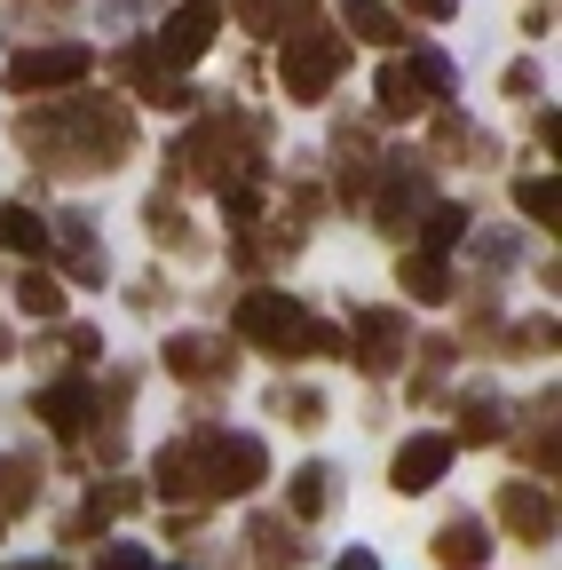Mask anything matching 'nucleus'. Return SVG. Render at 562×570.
I'll return each instance as SVG.
<instances>
[{"instance_id": "1", "label": "nucleus", "mask_w": 562, "mask_h": 570, "mask_svg": "<svg viewBox=\"0 0 562 570\" xmlns=\"http://www.w3.org/2000/svg\"><path fill=\"white\" fill-rule=\"evenodd\" d=\"M24 151H40L48 175H111L135 151V111L119 96H72V104H48L24 111Z\"/></svg>"}, {"instance_id": "2", "label": "nucleus", "mask_w": 562, "mask_h": 570, "mask_svg": "<svg viewBox=\"0 0 562 570\" xmlns=\"http://www.w3.org/2000/svg\"><path fill=\"white\" fill-rule=\"evenodd\" d=\"M159 491L167 499H246L262 475H269V452L262 436H230V428H190V436H175L159 460H151Z\"/></svg>"}, {"instance_id": "3", "label": "nucleus", "mask_w": 562, "mask_h": 570, "mask_svg": "<svg viewBox=\"0 0 562 570\" xmlns=\"http://www.w3.org/2000/svg\"><path fill=\"white\" fill-rule=\"evenodd\" d=\"M262 151H269V127L262 119H238V111H215L198 119L175 151H167V175L175 183H230V175H262Z\"/></svg>"}, {"instance_id": "4", "label": "nucleus", "mask_w": 562, "mask_h": 570, "mask_svg": "<svg viewBox=\"0 0 562 570\" xmlns=\"http://www.w3.org/2000/svg\"><path fill=\"white\" fill-rule=\"evenodd\" d=\"M230 333L238 341H254V348H269V356H294V348H317V356H341V333L333 325H317L294 294H238V309H230Z\"/></svg>"}, {"instance_id": "5", "label": "nucleus", "mask_w": 562, "mask_h": 570, "mask_svg": "<svg viewBox=\"0 0 562 570\" xmlns=\"http://www.w3.org/2000/svg\"><path fill=\"white\" fill-rule=\"evenodd\" d=\"M373 96H381V119H420V111L452 104V63H444L436 48L388 56V63H381V80H373Z\"/></svg>"}, {"instance_id": "6", "label": "nucleus", "mask_w": 562, "mask_h": 570, "mask_svg": "<svg viewBox=\"0 0 562 570\" xmlns=\"http://www.w3.org/2000/svg\"><path fill=\"white\" fill-rule=\"evenodd\" d=\"M341 356L357 373H373V381H388L404 356H412V317L404 309H388V302H373V309H348V341H341Z\"/></svg>"}, {"instance_id": "7", "label": "nucleus", "mask_w": 562, "mask_h": 570, "mask_svg": "<svg viewBox=\"0 0 562 570\" xmlns=\"http://www.w3.org/2000/svg\"><path fill=\"white\" fill-rule=\"evenodd\" d=\"M341 63H348V40H341V32H325V24H294L286 56H277V80H286L294 104H317V96L341 80Z\"/></svg>"}, {"instance_id": "8", "label": "nucleus", "mask_w": 562, "mask_h": 570, "mask_svg": "<svg viewBox=\"0 0 562 570\" xmlns=\"http://www.w3.org/2000/svg\"><path fill=\"white\" fill-rule=\"evenodd\" d=\"M373 183H381V190H365V198H373V223H381L388 238H404L412 214L428 206V190H436V167L420 159V151H388V159L373 167Z\"/></svg>"}, {"instance_id": "9", "label": "nucleus", "mask_w": 562, "mask_h": 570, "mask_svg": "<svg viewBox=\"0 0 562 570\" xmlns=\"http://www.w3.org/2000/svg\"><path fill=\"white\" fill-rule=\"evenodd\" d=\"M215 24H223V0H183V9L159 24V40H151V63L190 71V63L206 56V40H215Z\"/></svg>"}, {"instance_id": "10", "label": "nucleus", "mask_w": 562, "mask_h": 570, "mask_svg": "<svg viewBox=\"0 0 562 570\" xmlns=\"http://www.w3.org/2000/svg\"><path fill=\"white\" fill-rule=\"evenodd\" d=\"M88 48L80 40H63V48H24L17 63H9V88L17 96H48V88H72V80H88Z\"/></svg>"}, {"instance_id": "11", "label": "nucleus", "mask_w": 562, "mask_h": 570, "mask_svg": "<svg viewBox=\"0 0 562 570\" xmlns=\"http://www.w3.org/2000/svg\"><path fill=\"white\" fill-rule=\"evenodd\" d=\"M167 373L190 381V389H215V381L238 373V348H230V333H175L167 341Z\"/></svg>"}, {"instance_id": "12", "label": "nucleus", "mask_w": 562, "mask_h": 570, "mask_svg": "<svg viewBox=\"0 0 562 570\" xmlns=\"http://www.w3.org/2000/svg\"><path fill=\"white\" fill-rule=\"evenodd\" d=\"M452 436H412L404 452H396V468H388V483L404 491V499H420V491H436L444 483V468H452Z\"/></svg>"}, {"instance_id": "13", "label": "nucleus", "mask_w": 562, "mask_h": 570, "mask_svg": "<svg viewBox=\"0 0 562 570\" xmlns=\"http://www.w3.org/2000/svg\"><path fill=\"white\" fill-rule=\"evenodd\" d=\"M500 523H507L515 539L546 547V539H554V491H539V483H500Z\"/></svg>"}, {"instance_id": "14", "label": "nucleus", "mask_w": 562, "mask_h": 570, "mask_svg": "<svg viewBox=\"0 0 562 570\" xmlns=\"http://www.w3.org/2000/svg\"><path fill=\"white\" fill-rule=\"evenodd\" d=\"M444 159H475V167H500V142H491L483 127H467L452 104H436V142H428V167Z\"/></svg>"}, {"instance_id": "15", "label": "nucleus", "mask_w": 562, "mask_h": 570, "mask_svg": "<svg viewBox=\"0 0 562 570\" xmlns=\"http://www.w3.org/2000/svg\"><path fill=\"white\" fill-rule=\"evenodd\" d=\"M32 412H40V420L56 428L63 444H72L80 428H88V412H96V381H48V389L32 396Z\"/></svg>"}, {"instance_id": "16", "label": "nucleus", "mask_w": 562, "mask_h": 570, "mask_svg": "<svg viewBox=\"0 0 562 570\" xmlns=\"http://www.w3.org/2000/svg\"><path fill=\"white\" fill-rule=\"evenodd\" d=\"M48 254H63V269H72L80 285H103V246L88 238V214H63V223H48Z\"/></svg>"}, {"instance_id": "17", "label": "nucleus", "mask_w": 562, "mask_h": 570, "mask_svg": "<svg viewBox=\"0 0 562 570\" xmlns=\"http://www.w3.org/2000/svg\"><path fill=\"white\" fill-rule=\"evenodd\" d=\"M294 531H302L294 515H254V523H246V554H254V570H286V562L302 554Z\"/></svg>"}, {"instance_id": "18", "label": "nucleus", "mask_w": 562, "mask_h": 570, "mask_svg": "<svg viewBox=\"0 0 562 570\" xmlns=\"http://www.w3.org/2000/svg\"><path fill=\"white\" fill-rule=\"evenodd\" d=\"M436 562H444V570H483V562H491V531H483V515H452V523L436 531Z\"/></svg>"}, {"instance_id": "19", "label": "nucleus", "mask_w": 562, "mask_h": 570, "mask_svg": "<svg viewBox=\"0 0 562 570\" xmlns=\"http://www.w3.org/2000/svg\"><path fill=\"white\" fill-rule=\"evenodd\" d=\"M286 515H294V523H317V515H333V468H325V460L294 468V491H286Z\"/></svg>"}, {"instance_id": "20", "label": "nucleus", "mask_w": 562, "mask_h": 570, "mask_svg": "<svg viewBox=\"0 0 562 570\" xmlns=\"http://www.w3.org/2000/svg\"><path fill=\"white\" fill-rule=\"evenodd\" d=\"M341 24L357 32V40H373V48H396L404 40V17L381 9V0H341Z\"/></svg>"}, {"instance_id": "21", "label": "nucleus", "mask_w": 562, "mask_h": 570, "mask_svg": "<svg viewBox=\"0 0 562 570\" xmlns=\"http://www.w3.org/2000/svg\"><path fill=\"white\" fill-rule=\"evenodd\" d=\"M404 294L412 302H452V269H444V254H404Z\"/></svg>"}, {"instance_id": "22", "label": "nucleus", "mask_w": 562, "mask_h": 570, "mask_svg": "<svg viewBox=\"0 0 562 570\" xmlns=\"http://www.w3.org/2000/svg\"><path fill=\"white\" fill-rule=\"evenodd\" d=\"M40 499V468L24 452H0V515H24Z\"/></svg>"}, {"instance_id": "23", "label": "nucleus", "mask_w": 562, "mask_h": 570, "mask_svg": "<svg viewBox=\"0 0 562 570\" xmlns=\"http://www.w3.org/2000/svg\"><path fill=\"white\" fill-rule=\"evenodd\" d=\"M17 309H24V317H40V325H56V317H63V277L24 269V277H17Z\"/></svg>"}, {"instance_id": "24", "label": "nucleus", "mask_w": 562, "mask_h": 570, "mask_svg": "<svg viewBox=\"0 0 562 570\" xmlns=\"http://www.w3.org/2000/svg\"><path fill=\"white\" fill-rule=\"evenodd\" d=\"M507 420H500V396H460V436L452 444H500Z\"/></svg>"}, {"instance_id": "25", "label": "nucleus", "mask_w": 562, "mask_h": 570, "mask_svg": "<svg viewBox=\"0 0 562 570\" xmlns=\"http://www.w3.org/2000/svg\"><path fill=\"white\" fill-rule=\"evenodd\" d=\"M262 238H238V262L246 269H269V262H286V254H302V230H286V223H254Z\"/></svg>"}, {"instance_id": "26", "label": "nucleus", "mask_w": 562, "mask_h": 570, "mask_svg": "<svg viewBox=\"0 0 562 570\" xmlns=\"http://www.w3.org/2000/svg\"><path fill=\"white\" fill-rule=\"evenodd\" d=\"M412 230H420V246L428 254H444V246H460V230H467V206H428V214H412Z\"/></svg>"}, {"instance_id": "27", "label": "nucleus", "mask_w": 562, "mask_h": 570, "mask_svg": "<svg viewBox=\"0 0 562 570\" xmlns=\"http://www.w3.org/2000/svg\"><path fill=\"white\" fill-rule=\"evenodd\" d=\"M0 246L9 254H48V223L32 206H0Z\"/></svg>"}, {"instance_id": "28", "label": "nucleus", "mask_w": 562, "mask_h": 570, "mask_svg": "<svg viewBox=\"0 0 562 570\" xmlns=\"http://www.w3.org/2000/svg\"><path fill=\"white\" fill-rule=\"evenodd\" d=\"M452 365H460V348H452V341H428V348H420V373H412V396H420V404H428V396H444Z\"/></svg>"}, {"instance_id": "29", "label": "nucleus", "mask_w": 562, "mask_h": 570, "mask_svg": "<svg viewBox=\"0 0 562 570\" xmlns=\"http://www.w3.org/2000/svg\"><path fill=\"white\" fill-rule=\"evenodd\" d=\"M515 206H523V223L554 230V223H562V198H554V175H523V183H515Z\"/></svg>"}, {"instance_id": "30", "label": "nucleus", "mask_w": 562, "mask_h": 570, "mask_svg": "<svg viewBox=\"0 0 562 570\" xmlns=\"http://www.w3.org/2000/svg\"><path fill=\"white\" fill-rule=\"evenodd\" d=\"M144 223H151V238H159L167 254H206V246H198V230L183 223V206H167V198H151V214H144Z\"/></svg>"}, {"instance_id": "31", "label": "nucleus", "mask_w": 562, "mask_h": 570, "mask_svg": "<svg viewBox=\"0 0 562 570\" xmlns=\"http://www.w3.org/2000/svg\"><path fill=\"white\" fill-rule=\"evenodd\" d=\"M269 412H277V420H294V428H317V420H325V396H317V389H277Z\"/></svg>"}, {"instance_id": "32", "label": "nucleus", "mask_w": 562, "mask_h": 570, "mask_svg": "<svg viewBox=\"0 0 562 570\" xmlns=\"http://www.w3.org/2000/svg\"><path fill=\"white\" fill-rule=\"evenodd\" d=\"M96 570H151V554H144V547H103Z\"/></svg>"}, {"instance_id": "33", "label": "nucleus", "mask_w": 562, "mask_h": 570, "mask_svg": "<svg viewBox=\"0 0 562 570\" xmlns=\"http://www.w3.org/2000/svg\"><path fill=\"white\" fill-rule=\"evenodd\" d=\"M507 254H515L507 238H475V262H483V269H507Z\"/></svg>"}, {"instance_id": "34", "label": "nucleus", "mask_w": 562, "mask_h": 570, "mask_svg": "<svg viewBox=\"0 0 562 570\" xmlns=\"http://www.w3.org/2000/svg\"><path fill=\"white\" fill-rule=\"evenodd\" d=\"M404 9H420V17H428V24H444V17L460 9V0H404Z\"/></svg>"}, {"instance_id": "35", "label": "nucleus", "mask_w": 562, "mask_h": 570, "mask_svg": "<svg viewBox=\"0 0 562 570\" xmlns=\"http://www.w3.org/2000/svg\"><path fill=\"white\" fill-rule=\"evenodd\" d=\"M333 570H381V562H373V554H365V547H357V554H341V562H333Z\"/></svg>"}, {"instance_id": "36", "label": "nucleus", "mask_w": 562, "mask_h": 570, "mask_svg": "<svg viewBox=\"0 0 562 570\" xmlns=\"http://www.w3.org/2000/svg\"><path fill=\"white\" fill-rule=\"evenodd\" d=\"M17 570H63V562H17Z\"/></svg>"}, {"instance_id": "37", "label": "nucleus", "mask_w": 562, "mask_h": 570, "mask_svg": "<svg viewBox=\"0 0 562 570\" xmlns=\"http://www.w3.org/2000/svg\"><path fill=\"white\" fill-rule=\"evenodd\" d=\"M0 356H9V325H0Z\"/></svg>"}, {"instance_id": "38", "label": "nucleus", "mask_w": 562, "mask_h": 570, "mask_svg": "<svg viewBox=\"0 0 562 570\" xmlns=\"http://www.w3.org/2000/svg\"><path fill=\"white\" fill-rule=\"evenodd\" d=\"M0 523H9V515H0Z\"/></svg>"}]
</instances>
